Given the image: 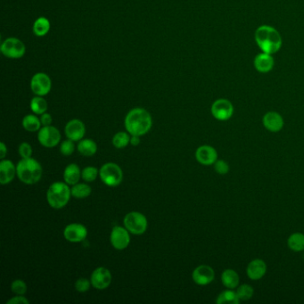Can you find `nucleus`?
<instances>
[{"instance_id":"nucleus-1","label":"nucleus","mask_w":304,"mask_h":304,"mask_svg":"<svg viewBox=\"0 0 304 304\" xmlns=\"http://www.w3.org/2000/svg\"><path fill=\"white\" fill-rule=\"evenodd\" d=\"M125 128L131 136H143L151 130L152 125V116L143 108H134L126 115Z\"/></svg>"},{"instance_id":"nucleus-2","label":"nucleus","mask_w":304,"mask_h":304,"mask_svg":"<svg viewBox=\"0 0 304 304\" xmlns=\"http://www.w3.org/2000/svg\"><path fill=\"white\" fill-rule=\"evenodd\" d=\"M255 41L259 49L267 54H275L281 49L282 38L275 28L262 25L255 32Z\"/></svg>"},{"instance_id":"nucleus-3","label":"nucleus","mask_w":304,"mask_h":304,"mask_svg":"<svg viewBox=\"0 0 304 304\" xmlns=\"http://www.w3.org/2000/svg\"><path fill=\"white\" fill-rule=\"evenodd\" d=\"M43 174L42 166L33 158L22 159L16 165V175L18 179L26 185L36 184Z\"/></svg>"},{"instance_id":"nucleus-4","label":"nucleus","mask_w":304,"mask_h":304,"mask_svg":"<svg viewBox=\"0 0 304 304\" xmlns=\"http://www.w3.org/2000/svg\"><path fill=\"white\" fill-rule=\"evenodd\" d=\"M72 196L71 188L64 182H54L47 192V200L52 208L62 209L66 205Z\"/></svg>"},{"instance_id":"nucleus-5","label":"nucleus","mask_w":304,"mask_h":304,"mask_svg":"<svg viewBox=\"0 0 304 304\" xmlns=\"http://www.w3.org/2000/svg\"><path fill=\"white\" fill-rule=\"evenodd\" d=\"M99 176L103 184L111 188L119 186L123 179V172L121 167L112 162L103 164L99 170Z\"/></svg>"},{"instance_id":"nucleus-6","label":"nucleus","mask_w":304,"mask_h":304,"mask_svg":"<svg viewBox=\"0 0 304 304\" xmlns=\"http://www.w3.org/2000/svg\"><path fill=\"white\" fill-rule=\"evenodd\" d=\"M123 223L129 232L133 235H143L148 229V219L139 211H131L126 215Z\"/></svg>"},{"instance_id":"nucleus-7","label":"nucleus","mask_w":304,"mask_h":304,"mask_svg":"<svg viewBox=\"0 0 304 304\" xmlns=\"http://www.w3.org/2000/svg\"><path fill=\"white\" fill-rule=\"evenodd\" d=\"M1 53L10 59H20L26 52V48L22 41L17 38H7L1 44Z\"/></svg>"},{"instance_id":"nucleus-8","label":"nucleus","mask_w":304,"mask_h":304,"mask_svg":"<svg viewBox=\"0 0 304 304\" xmlns=\"http://www.w3.org/2000/svg\"><path fill=\"white\" fill-rule=\"evenodd\" d=\"M38 139L41 146L44 148H53L58 145L61 140V133L55 127L53 126H43L39 130Z\"/></svg>"},{"instance_id":"nucleus-9","label":"nucleus","mask_w":304,"mask_h":304,"mask_svg":"<svg viewBox=\"0 0 304 304\" xmlns=\"http://www.w3.org/2000/svg\"><path fill=\"white\" fill-rule=\"evenodd\" d=\"M52 88V81L50 77L44 72H38L34 74L31 81V89L36 96L44 97L50 92Z\"/></svg>"},{"instance_id":"nucleus-10","label":"nucleus","mask_w":304,"mask_h":304,"mask_svg":"<svg viewBox=\"0 0 304 304\" xmlns=\"http://www.w3.org/2000/svg\"><path fill=\"white\" fill-rule=\"evenodd\" d=\"M211 113L219 121H228L234 113V106L227 99H218L211 105Z\"/></svg>"},{"instance_id":"nucleus-11","label":"nucleus","mask_w":304,"mask_h":304,"mask_svg":"<svg viewBox=\"0 0 304 304\" xmlns=\"http://www.w3.org/2000/svg\"><path fill=\"white\" fill-rule=\"evenodd\" d=\"M90 281L93 287L99 290H103L107 288L112 283V274L108 268L99 267L96 268L91 274Z\"/></svg>"},{"instance_id":"nucleus-12","label":"nucleus","mask_w":304,"mask_h":304,"mask_svg":"<svg viewBox=\"0 0 304 304\" xmlns=\"http://www.w3.org/2000/svg\"><path fill=\"white\" fill-rule=\"evenodd\" d=\"M111 244L116 250L121 251L126 249L130 243L129 230L120 226H115L112 228L110 237Z\"/></svg>"},{"instance_id":"nucleus-13","label":"nucleus","mask_w":304,"mask_h":304,"mask_svg":"<svg viewBox=\"0 0 304 304\" xmlns=\"http://www.w3.org/2000/svg\"><path fill=\"white\" fill-rule=\"evenodd\" d=\"M63 236L68 242L80 243L85 240L88 236V229L82 224H69L63 230Z\"/></svg>"},{"instance_id":"nucleus-14","label":"nucleus","mask_w":304,"mask_h":304,"mask_svg":"<svg viewBox=\"0 0 304 304\" xmlns=\"http://www.w3.org/2000/svg\"><path fill=\"white\" fill-rule=\"evenodd\" d=\"M215 273L213 268L207 266L201 265L195 268L193 271L192 278L194 282L199 286H207L214 280Z\"/></svg>"},{"instance_id":"nucleus-15","label":"nucleus","mask_w":304,"mask_h":304,"mask_svg":"<svg viewBox=\"0 0 304 304\" xmlns=\"http://www.w3.org/2000/svg\"><path fill=\"white\" fill-rule=\"evenodd\" d=\"M64 132L67 137V139H71L72 141H79L84 138L86 133V128L84 123L80 120H72L69 121L65 129Z\"/></svg>"},{"instance_id":"nucleus-16","label":"nucleus","mask_w":304,"mask_h":304,"mask_svg":"<svg viewBox=\"0 0 304 304\" xmlns=\"http://www.w3.org/2000/svg\"><path fill=\"white\" fill-rule=\"evenodd\" d=\"M196 158L197 161L203 165H211L217 161L218 153L214 148L210 146H202L197 148Z\"/></svg>"},{"instance_id":"nucleus-17","label":"nucleus","mask_w":304,"mask_h":304,"mask_svg":"<svg viewBox=\"0 0 304 304\" xmlns=\"http://www.w3.org/2000/svg\"><path fill=\"white\" fill-rule=\"evenodd\" d=\"M16 175V166L10 160H2L0 162V183L7 185L13 181Z\"/></svg>"},{"instance_id":"nucleus-18","label":"nucleus","mask_w":304,"mask_h":304,"mask_svg":"<svg viewBox=\"0 0 304 304\" xmlns=\"http://www.w3.org/2000/svg\"><path fill=\"white\" fill-rule=\"evenodd\" d=\"M246 272L252 280H259L267 272V265L262 259H253L248 264Z\"/></svg>"},{"instance_id":"nucleus-19","label":"nucleus","mask_w":304,"mask_h":304,"mask_svg":"<svg viewBox=\"0 0 304 304\" xmlns=\"http://www.w3.org/2000/svg\"><path fill=\"white\" fill-rule=\"evenodd\" d=\"M263 125L271 132H278L284 127V120L277 112H268L264 115Z\"/></svg>"},{"instance_id":"nucleus-20","label":"nucleus","mask_w":304,"mask_h":304,"mask_svg":"<svg viewBox=\"0 0 304 304\" xmlns=\"http://www.w3.org/2000/svg\"><path fill=\"white\" fill-rule=\"evenodd\" d=\"M254 66L258 72L262 73L270 72L274 67V59L272 55L264 52L258 54L254 59Z\"/></svg>"},{"instance_id":"nucleus-21","label":"nucleus","mask_w":304,"mask_h":304,"mask_svg":"<svg viewBox=\"0 0 304 304\" xmlns=\"http://www.w3.org/2000/svg\"><path fill=\"white\" fill-rule=\"evenodd\" d=\"M81 178V172L80 167L75 163L69 164L63 171L64 182L67 183L69 186H73L75 184L79 183Z\"/></svg>"},{"instance_id":"nucleus-22","label":"nucleus","mask_w":304,"mask_h":304,"mask_svg":"<svg viewBox=\"0 0 304 304\" xmlns=\"http://www.w3.org/2000/svg\"><path fill=\"white\" fill-rule=\"evenodd\" d=\"M221 281L228 289H235L239 286V276L233 269H226L221 275Z\"/></svg>"},{"instance_id":"nucleus-23","label":"nucleus","mask_w":304,"mask_h":304,"mask_svg":"<svg viewBox=\"0 0 304 304\" xmlns=\"http://www.w3.org/2000/svg\"><path fill=\"white\" fill-rule=\"evenodd\" d=\"M78 151L83 156H92L98 151V146L92 139H81L78 145Z\"/></svg>"},{"instance_id":"nucleus-24","label":"nucleus","mask_w":304,"mask_h":304,"mask_svg":"<svg viewBox=\"0 0 304 304\" xmlns=\"http://www.w3.org/2000/svg\"><path fill=\"white\" fill-rule=\"evenodd\" d=\"M33 33L38 37L47 35L50 31V20L46 17H40L33 23Z\"/></svg>"},{"instance_id":"nucleus-25","label":"nucleus","mask_w":304,"mask_h":304,"mask_svg":"<svg viewBox=\"0 0 304 304\" xmlns=\"http://www.w3.org/2000/svg\"><path fill=\"white\" fill-rule=\"evenodd\" d=\"M23 127L24 130L29 132H36L41 129V119H39L36 115L28 114L23 119Z\"/></svg>"},{"instance_id":"nucleus-26","label":"nucleus","mask_w":304,"mask_h":304,"mask_svg":"<svg viewBox=\"0 0 304 304\" xmlns=\"http://www.w3.org/2000/svg\"><path fill=\"white\" fill-rule=\"evenodd\" d=\"M288 247L294 252L304 251V235L302 233H295L291 235L288 241Z\"/></svg>"},{"instance_id":"nucleus-27","label":"nucleus","mask_w":304,"mask_h":304,"mask_svg":"<svg viewBox=\"0 0 304 304\" xmlns=\"http://www.w3.org/2000/svg\"><path fill=\"white\" fill-rule=\"evenodd\" d=\"M72 196L77 199H84L90 197L92 192V189L88 184L77 183L72 186Z\"/></svg>"},{"instance_id":"nucleus-28","label":"nucleus","mask_w":304,"mask_h":304,"mask_svg":"<svg viewBox=\"0 0 304 304\" xmlns=\"http://www.w3.org/2000/svg\"><path fill=\"white\" fill-rule=\"evenodd\" d=\"M216 303L218 304H237L240 303V299L238 298L237 292L232 290L223 291L220 295L218 296L216 300Z\"/></svg>"},{"instance_id":"nucleus-29","label":"nucleus","mask_w":304,"mask_h":304,"mask_svg":"<svg viewBox=\"0 0 304 304\" xmlns=\"http://www.w3.org/2000/svg\"><path fill=\"white\" fill-rule=\"evenodd\" d=\"M31 109L35 114L41 115V114H43L47 112L48 103H47L45 99H43V97L36 96L31 101Z\"/></svg>"},{"instance_id":"nucleus-30","label":"nucleus","mask_w":304,"mask_h":304,"mask_svg":"<svg viewBox=\"0 0 304 304\" xmlns=\"http://www.w3.org/2000/svg\"><path fill=\"white\" fill-rule=\"evenodd\" d=\"M130 134L127 132H118L112 138V145L118 148H125L130 143Z\"/></svg>"},{"instance_id":"nucleus-31","label":"nucleus","mask_w":304,"mask_h":304,"mask_svg":"<svg viewBox=\"0 0 304 304\" xmlns=\"http://www.w3.org/2000/svg\"><path fill=\"white\" fill-rule=\"evenodd\" d=\"M253 288L249 285H241L237 287V295L240 301L250 300L253 295Z\"/></svg>"},{"instance_id":"nucleus-32","label":"nucleus","mask_w":304,"mask_h":304,"mask_svg":"<svg viewBox=\"0 0 304 304\" xmlns=\"http://www.w3.org/2000/svg\"><path fill=\"white\" fill-rule=\"evenodd\" d=\"M99 174V170L93 166L86 167L81 171V178L87 182H92L98 178Z\"/></svg>"},{"instance_id":"nucleus-33","label":"nucleus","mask_w":304,"mask_h":304,"mask_svg":"<svg viewBox=\"0 0 304 304\" xmlns=\"http://www.w3.org/2000/svg\"><path fill=\"white\" fill-rule=\"evenodd\" d=\"M11 290L16 295H24L27 292V285L23 280L16 279L12 283Z\"/></svg>"},{"instance_id":"nucleus-34","label":"nucleus","mask_w":304,"mask_h":304,"mask_svg":"<svg viewBox=\"0 0 304 304\" xmlns=\"http://www.w3.org/2000/svg\"><path fill=\"white\" fill-rule=\"evenodd\" d=\"M74 141H72L71 139H68L67 140H64L61 144V147H60V152L65 156H69L71 155L72 153H73L74 150H75V146H74Z\"/></svg>"},{"instance_id":"nucleus-35","label":"nucleus","mask_w":304,"mask_h":304,"mask_svg":"<svg viewBox=\"0 0 304 304\" xmlns=\"http://www.w3.org/2000/svg\"><path fill=\"white\" fill-rule=\"evenodd\" d=\"M91 281L86 279V278H80L77 280L75 283V289L79 293H86L90 290V286H91Z\"/></svg>"},{"instance_id":"nucleus-36","label":"nucleus","mask_w":304,"mask_h":304,"mask_svg":"<svg viewBox=\"0 0 304 304\" xmlns=\"http://www.w3.org/2000/svg\"><path fill=\"white\" fill-rule=\"evenodd\" d=\"M19 154L23 159L26 158H31L32 154V146L28 143H22L19 146L18 148Z\"/></svg>"},{"instance_id":"nucleus-37","label":"nucleus","mask_w":304,"mask_h":304,"mask_svg":"<svg viewBox=\"0 0 304 304\" xmlns=\"http://www.w3.org/2000/svg\"><path fill=\"white\" fill-rule=\"evenodd\" d=\"M215 171L220 175H225L229 171V166L223 160H217L214 163Z\"/></svg>"},{"instance_id":"nucleus-38","label":"nucleus","mask_w":304,"mask_h":304,"mask_svg":"<svg viewBox=\"0 0 304 304\" xmlns=\"http://www.w3.org/2000/svg\"><path fill=\"white\" fill-rule=\"evenodd\" d=\"M7 304H30L29 300L26 299L23 295H16L13 298H11L9 301L6 302Z\"/></svg>"},{"instance_id":"nucleus-39","label":"nucleus","mask_w":304,"mask_h":304,"mask_svg":"<svg viewBox=\"0 0 304 304\" xmlns=\"http://www.w3.org/2000/svg\"><path fill=\"white\" fill-rule=\"evenodd\" d=\"M52 116L50 115V113L45 112L43 114H41V124L43 126H50L52 124Z\"/></svg>"},{"instance_id":"nucleus-40","label":"nucleus","mask_w":304,"mask_h":304,"mask_svg":"<svg viewBox=\"0 0 304 304\" xmlns=\"http://www.w3.org/2000/svg\"><path fill=\"white\" fill-rule=\"evenodd\" d=\"M6 152H7V148L5 147V144L0 143V159H4L5 155H6Z\"/></svg>"},{"instance_id":"nucleus-41","label":"nucleus","mask_w":304,"mask_h":304,"mask_svg":"<svg viewBox=\"0 0 304 304\" xmlns=\"http://www.w3.org/2000/svg\"><path fill=\"white\" fill-rule=\"evenodd\" d=\"M140 144V138L139 136H131L130 138V145H132L133 147H137Z\"/></svg>"},{"instance_id":"nucleus-42","label":"nucleus","mask_w":304,"mask_h":304,"mask_svg":"<svg viewBox=\"0 0 304 304\" xmlns=\"http://www.w3.org/2000/svg\"></svg>"}]
</instances>
